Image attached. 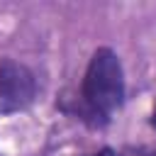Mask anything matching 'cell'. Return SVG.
I'll list each match as a JSON object with an SVG mask.
<instances>
[{
  "instance_id": "cell-1",
  "label": "cell",
  "mask_w": 156,
  "mask_h": 156,
  "mask_svg": "<svg viewBox=\"0 0 156 156\" xmlns=\"http://www.w3.org/2000/svg\"><path fill=\"white\" fill-rule=\"evenodd\" d=\"M127 80L117 51L110 46H98L88 58L78 95L68 100L61 98L56 105L90 129H102L112 122L115 112L122 110Z\"/></svg>"
},
{
  "instance_id": "cell-2",
  "label": "cell",
  "mask_w": 156,
  "mask_h": 156,
  "mask_svg": "<svg viewBox=\"0 0 156 156\" xmlns=\"http://www.w3.org/2000/svg\"><path fill=\"white\" fill-rule=\"evenodd\" d=\"M37 76L29 66L5 56L0 58V112L15 115L27 110L37 98Z\"/></svg>"
},
{
  "instance_id": "cell-3",
  "label": "cell",
  "mask_w": 156,
  "mask_h": 156,
  "mask_svg": "<svg viewBox=\"0 0 156 156\" xmlns=\"http://www.w3.org/2000/svg\"><path fill=\"white\" fill-rule=\"evenodd\" d=\"M85 156H122V154L115 151L112 146H102V149H98V151H93V154H85Z\"/></svg>"
},
{
  "instance_id": "cell-4",
  "label": "cell",
  "mask_w": 156,
  "mask_h": 156,
  "mask_svg": "<svg viewBox=\"0 0 156 156\" xmlns=\"http://www.w3.org/2000/svg\"><path fill=\"white\" fill-rule=\"evenodd\" d=\"M149 124H151V129L156 132V100H154V107H151V115H149Z\"/></svg>"
},
{
  "instance_id": "cell-5",
  "label": "cell",
  "mask_w": 156,
  "mask_h": 156,
  "mask_svg": "<svg viewBox=\"0 0 156 156\" xmlns=\"http://www.w3.org/2000/svg\"><path fill=\"white\" fill-rule=\"evenodd\" d=\"M146 156H156V151H154V154H146Z\"/></svg>"
}]
</instances>
